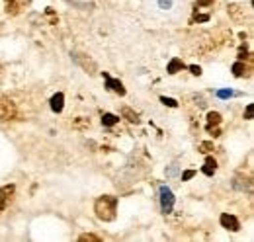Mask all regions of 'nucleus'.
Here are the masks:
<instances>
[{"mask_svg":"<svg viewBox=\"0 0 254 242\" xmlns=\"http://www.w3.org/2000/svg\"><path fill=\"white\" fill-rule=\"evenodd\" d=\"M116 209H118V199L112 195H102L96 199L94 211L100 221H114L116 219Z\"/></svg>","mask_w":254,"mask_h":242,"instance_id":"obj_1","label":"nucleus"},{"mask_svg":"<svg viewBox=\"0 0 254 242\" xmlns=\"http://www.w3.org/2000/svg\"><path fill=\"white\" fill-rule=\"evenodd\" d=\"M227 12H229L231 20L237 22V24L251 22V18H253V10H251L249 6H245V4H231V6L227 8Z\"/></svg>","mask_w":254,"mask_h":242,"instance_id":"obj_2","label":"nucleus"},{"mask_svg":"<svg viewBox=\"0 0 254 242\" xmlns=\"http://www.w3.org/2000/svg\"><path fill=\"white\" fill-rule=\"evenodd\" d=\"M18 110L16 104L8 98V96H0V121H10L16 118Z\"/></svg>","mask_w":254,"mask_h":242,"instance_id":"obj_3","label":"nucleus"},{"mask_svg":"<svg viewBox=\"0 0 254 242\" xmlns=\"http://www.w3.org/2000/svg\"><path fill=\"white\" fill-rule=\"evenodd\" d=\"M159 199H160V209H162V213L164 215L172 213V209H174V193H172L170 187H166V185L160 187Z\"/></svg>","mask_w":254,"mask_h":242,"instance_id":"obj_4","label":"nucleus"},{"mask_svg":"<svg viewBox=\"0 0 254 242\" xmlns=\"http://www.w3.org/2000/svg\"><path fill=\"white\" fill-rule=\"evenodd\" d=\"M219 223H221L227 231H233V233H237V231L241 229L239 219H237L235 215H229V213H223L221 217H219Z\"/></svg>","mask_w":254,"mask_h":242,"instance_id":"obj_5","label":"nucleus"},{"mask_svg":"<svg viewBox=\"0 0 254 242\" xmlns=\"http://www.w3.org/2000/svg\"><path fill=\"white\" fill-rule=\"evenodd\" d=\"M104 74V78H106V88L112 92H116V94H120V96H126V88H124V84L120 82V80H116V78H112L108 72H102Z\"/></svg>","mask_w":254,"mask_h":242,"instance_id":"obj_6","label":"nucleus"},{"mask_svg":"<svg viewBox=\"0 0 254 242\" xmlns=\"http://www.w3.org/2000/svg\"><path fill=\"white\" fill-rule=\"evenodd\" d=\"M51 110L55 112V114H61L63 112V106H64V94L63 92H57L53 98H51Z\"/></svg>","mask_w":254,"mask_h":242,"instance_id":"obj_7","label":"nucleus"},{"mask_svg":"<svg viewBox=\"0 0 254 242\" xmlns=\"http://www.w3.org/2000/svg\"><path fill=\"white\" fill-rule=\"evenodd\" d=\"M201 170H203L205 176H213L215 170H217V162H215V158H205V164H203Z\"/></svg>","mask_w":254,"mask_h":242,"instance_id":"obj_8","label":"nucleus"},{"mask_svg":"<svg viewBox=\"0 0 254 242\" xmlns=\"http://www.w3.org/2000/svg\"><path fill=\"white\" fill-rule=\"evenodd\" d=\"M12 193H14V185H6V187L0 189V211L6 207V199H8Z\"/></svg>","mask_w":254,"mask_h":242,"instance_id":"obj_9","label":"nucleus"},{"mask_svg":"<svg viewBox=\"0 0 254 242\" xmlns=\"http://www.w3.org/2000/svg\"><path fill=\"white\" fill-rule=\"evenodd\" d=\"M184 66H186V64L182 62V59H172L168 62V68H166V70H168V74H176V72L182 70Z\"/></svg>","mask_w":254,"mask_h":242,"instance_id":"obj_10","label":"nucleus"},{"mask_svg":"<svg viewBox=\"0 0 254 242\" xmlns=\"http://www.w3.org/2000/svg\"><path fill=\"white\" fill-rule=\"evenodd\" d=\"M118 121H120V118L114 116V114H104V116H102V125H104V127H112V125H116Z\"/></svg>","mask_w":254,"mask_h":242,"instance_id":"obj_11","label":"nucleus"},{"mask_svg":"<svg viewBox=\"0 0 254 242\" xmlns=\"http://www.w3.org/2000/svg\"><path fill=\"white\" fill-rule=\"evenodd\" d=\"M122 116H124L127 121H131V123H139V116H137L131 108H124V110H122Z\"/></svg>","mask_w":254,"mask_h":242,"instance_id":"obj_12","label":"nucleus"},{"mask_svg":"<svg viewBox=\"0 0 254 242\" xmlns=\"http://www.w3.org/2000/svg\"><path fill=\"white\" fill-rule=\"evenodd\" d=\"M221 123V114L219 112H209L207 114V125H219Z\"/></svg>","mask_w":254,"mask_h":242,"instance_id":"obj_13","label":"nucleus"},{"mask_svg":"<svg viewBox=\"0 0 254 242\" xmlns=\"http://www.w3.org/2000/svg\"><path fill=\"white\" fill-rule=\"evenodd\" d=\"M245 70H247V66H245V62L243 60H239V62H235L233 64V74L239 78V76H243L245 74Z\"/></svg>","mask_w":254,"mask_h":242,"instance_id":"obj_14","label":"nucleus"},{"mask_svg":"<svg viewBox=\"0 0 254 242\" xmlns=\"http://www.w3.org/2000/svg\"><path fill=\"white\" fill-rule=\"evenodd\" d=\"M72 127L74 129H82V127H90V120H86V118H78V120L72 123Z\"/></svg>","mask_w":254,"mask_h":242,"instance_id":"obj_15","label":"nucleus"},{"mask_svg":"<svg viewBox=\"0 0 254 242\" xmlns=\"http://www.w3.org/2000/svg\"><path fill=\"white\" fill-rule=\"evenodd\" d=\"M160 102H162L164 106H168V108H178V102H176V100H172V98L162 96V98H160Z\"/></svg>","mask_w":254,"mask_h":242,"instance_id":"obj_16","label":"nucleus"},{"mask_svg":"<svg viewBox=\"0 0 254 242\" xmlns=\"http://www.w3.org/2000/svg\"><path fill=\"white\" fill-rule=\"evenodd\" d=\"M211 151H215V149H213V143L205 141V143L199 145V152H205V154H207V152H211Z\"/></svg>","mask_w":254,"mask_h":242,"instance_id":"obj_17","label":"nucleus"},{"mask_svg":"<svg viewBox=\"0 0 254 242\" xmlns=\"http://www.w3.org/2000/svg\"><path fill=\"white\" fill-rule=\"evenodd\" d=\"M78 241H80V242H100V239H98V237H94V235H82Z\"/></svg>","mask_w":254,"mask_h":242,"instance_id":"obj_18","label":"nucleus"},{"mask_svg":"<svg viewBox=\"0 0 254 242\" xmlns=\"http://www.w3.org/2000/svg\"><path fill=\"white\" fill-rule=\"evenodd\" d=\"M195 176V170H186L184 174H182V182H188V180H191Z\"/></svg>","mask_w":254,"mask_h":242,"instance_id":"obj_19","label":"nucleus"},{"mask_svg":"<svg viewBox=\"0 0 254 242\" xmlns=\"http://www.w3.org/2000/svg\"><path fill=\"white\" fill-rule=\"evenodd\" d=\"M217 96L225 100V98H231V96H235V92H233V90H219V92H217Z\"/></svg>","mask_w":254,"mask_h":242,"instance_id":"obj_20","label":"nucleus"},{"mask_svg":"<svg viewBox=\"0 0 254 242\" xmlns=\"http://www.w3.org/2000/svg\"><path fill=\"white\" fill-rule=\"evenodd\" d=\"M159 6L162 10H168V8L172 6V0H159Z\"/></svg>","mask_w":254,"mask_h":242,"instance_id":"obj_21","label":"nucleus"},{"mask_svg":"<svg viewBox=\"0 0 254 242\" xmlns=\"http://www.w3.org/2000/svg\"><path fill=\"white\" fill-rule=\"evenodd\" d=\"M245 120H253V104L247 106V110H245Z\"/></svg>","mask_w":254,"mask_h":242,"instance_id":"obj_22","label":"nucleus"},{"mask_svg":"<svg viewBox=\"0 0 254 242\" xmlns=\"http://www.w3.org/2000/svg\"><path fill=\"white\" fill-rule=\"evenodd\" d=\"M195 22H207L209 20V16L207 14H195V18H193Z\"/></svg>","mask_w":254,"mask_h":242,"instance_id":"obj_23","label":"nucleus"},{"mask_svg":"<svg viewBox=\"0 0 254 242\" xmlns=\"http://www.w3.org/2000/svg\"><path fill=\"white\" fill-rule=\"evenodd\" d=\"M190 70H191V74H193V76H199V74H201V68H199L197 64H191Z\"/></svg>","mask_w":254,"mask_h":242,"instance_id":"obj_24","label":"nucleus"},{"mask_svg":"<svg viewBox=\"0 0 254 242\" xmlns=\"http://www.w3.org/2000/svg\"><path fill=\"white\" fill-rule=\"evenodd\" d=\"M213 0H197V6H211Z\"/></svg>","mask_w":254,"mask_h":242,"instance_id":"obj_25","label":"nucleus"}]
</instances>
